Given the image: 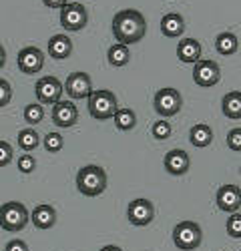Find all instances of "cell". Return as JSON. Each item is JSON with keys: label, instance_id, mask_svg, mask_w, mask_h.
Here are the masks:
<instances>
[{"label": "cell", "instance_id": "cell-29", "mask_svg": "<svg viewBox=\"0 0 241 251\" xmlns=\"http://www.w3.org/2000/svg\"><path fill=\"white\" fill-rule=\"evenodd\" d=\"M225 229H227V235L233 237V239H241V213H231L227 223H225Z\"/></svg>", "mask_w": 241, "mask_h": 251}, {"label": "cell", "instance_id": "cell-16", "mask_svg": "<svg viewBox=\"0 0 241 251\" xmlns=\"http://www.w3.org/2000/svg\"><path fill=\"white\" fill-rule=\"evenodd\" d=\"M30 221L34 223L36 229H43V231H47V229L54 227L56 223V209L48 203H40L32 209L30 213Z\"/></svg>", "mask_w": 241, "mask_h": 251}, {"label": "cell", "instance_id": "cell-22", "mask_svg": "<svg viewBox=\"0 0 241 251\" xmlns=\"http://www.w3.org/2000/svg\"><path fill=\"white\" fill-rule=\"evenodd\" d=\"M107 60H109V65L111 67H127L129 65V60H131V52H129V47L127 45H120V43H115L109 47L107 50Z\"/></svg>", "mask_w": 241, "mask_h": 251}, {"label": "cell", "instance_id": "cell-13", "mask_svg": "<svg viewBox=\"0 0 241 251\" xmlns=\"http://www.w3.org/2000/svg\"><path fill=\"white\" fill-rule=\"evenodd\" d=\"M52 121L56 127L69 129L78 121V109L74 107L72 100H58L52 104Z\"/></svg>", "mask_w": 241, "mask_h": 251}, {"label": "cell", "instance_id": "cell-7", "mask_svg": "<svg viewBox=\"0 0 241 251\" xmlns=\"http://www.w3.org/2000/svg\"><path fill=\"white\" fill-rule=\"evenodd\" d=\"M89 25V10L78 4V2H69L67 6L60 8V26L69 32H78Z\"/></svg>", "mask_w": 241, "mask_h": 251}, {"label": "cell", "instance_id": "cell-27", "mask_svg": "<svg viewBox=\"0 0 241 251\" xmlns=\"http://www.w3.org/2000/svg\"><path fill=\"white\" fill-rule=\"evenodd\" d=\"M45 119V109L40 102H32V104H26L24 107V121L30 123V125H38L40 121Z\"/></svg>", "mask_w": 241, "mask_h": 251}, {"label": "cell", "instance_id": "cell-25", "mask_svg": "<svg viewBox=\"0 0 241 251\" xmlns=\"http://www.w3.org/2000/svg\"><path fill=\"white\" fill-rule=\"evenodd\" d=\"M38 145H40V137H38V133L34 129H23L18 133V147L23 151L30 153V151H34L38 147Z\"/></svg>", "mask_w": 241, "mask_h": 251}, {"label": "cell", "instance_id": "cell-1", "mask_svg": "<svg viewBox=\"0 0 241 251\" xmlns=\"http://www.w3.org/2000/svg\"><path fill=\"white\" fill-rule=\"evenodd\" d=\"M145 32H147V23H145V16L139 10L127 8V10H120L115 14L113 34L117 38V43L127 45V47L137 45L145 38Z\"/></svg>", "mask_w": 241, "mask_h": 251}, {"label": "cell", "instance_id": "cell-6", "mask_svg": "<svg viewBox=\"0 0 241 251\" xmlns=\"http://www.w3.org/2000/svg\"><path fill=\"white\" fill-rule=\"evenodd\" d=\"M153 104H155V111L157 115H161L163 119H169V117H175L181 107H183V99H181V93L177 89H159L155 93V99H153Z\"/></svg>", "mask_w": 241, "mask_h": 251}, {"label": "cell", "instance_id": "cell-30", "mask_svg": "<svg viewBox=\"0 0 241 251\" xmlns=\"http://www.w3.org/2000/svg\"><path fill=\"white\" fill-rule=\"evenodd\" d=\"M16 165H18V171H20V173L30 175V173L36 169V159H34L32 155L26 153V155H20V157H18Z\"/></svg>", "mask_w": 241, "mask_h": 251}, {"label": "cell", "instance_id": "cell-33", "mask_svg": "<svg viewBox=\"0 0 241 251\" xmlns=\"http://www.w3.org/2000/svg\"><path fill=\"white\" fill-rule=\"evenodd\" d=\"M10 100H12V87H10V82L4 80V78H0V109L6 107Z\"/></svg>", "mask_w": 241, "mask_h": 251}, {"label": "cell", "instance_id": "cell-18", "mask_svg": "<svg viewBox=\"0 0 241 251\" xmlns=\"http://www.w3.org/2000/svg\"><path fill=\"white\" fill-rule=\"evenodd\" d=\"M177 58L185 65H195L201 60V43L195 38H185L177 45Z\"/></svg>", "mask_w": 241, "mask_h": 251}, {"label": "cell", "instance_id": "cell-17", "mask_svg": "<svg viewBox=\"0 0 241 251\" xmlns=\"http://www.w3.org/2000/svg\"><path fill=\"white\" fill-rule=\"evenodd\" d=\"M47 50L50 54V58L54 60H65L72 54V40L67 36V34H54L50 36L48 45H47Z\"/></svg>", "mask_w": 241, "mask_h": 251}, {"label": "cell", "instance_id": "cell-2", "mask_svg": "<svg viewBox=\"0 0 241 251\" xmlns=\"http://www.w3.org/2000/svg\"><path fill=\"white\" fill-rule=\"evenodd\" d=\"M107 173L98 165H87L76 173V189L87 197H98L107 189Z\"/></svg>", "mask_w": 241, "mask_h": 251}, {"label": "cell", "instance_id": "cell-24", "mask_svg": "<svg viewBox=\"0 0 241 251\" xmlns=\"http://www.w3.org/2000/svg\"><path fill=\"white\" fill-rule=\"evenodd\" d=\"M113 121H115V127L119 131H131L135 125H137V115L129 107H119L117 113H115V117H113Z\"/></svg>", "mask_w": 241, "mask_h": 251}, {"label": "cell", "instance_id": "cell-31", "mask_svg": "<svg viewBox=\"0 0 241 251\" xmlns=\"http://www.w3.org/2000/svg\"><path fill=\"white\" fill-rule=\"evenodd\" d=\"M12 155H14L12 145H10L8 141H2V139H0V169H2V167H6V165H10Z\"/></svg>", "mask_w": 241, "mask_h": 251}, {"label": "cell", "instance_id": "cell-35", "mask_svg": "<svg viewBox=\"0 0 241 251\" xmlns=\"http://www.w3.org/2000/svg\"><path fill=\"white\" fill-rule=\"evenodd\" d=\"M43 4L48 6V8H56V10H60L63 6H67L69 2H67V0H43Z\"/></svg>", "mask_w": 241, "mask_h": 251}, {"label": "cell", "instance_id": "cell-21", "mask_svg": "<svg viewBox=\"0 0 241 251\" xmlns=\"http://www.w3.org/2000/svg\"><path fill=\"white\" fill-rule=\"evenodd\" d=\"M221 111L227 119L239 121L241 119V91H231L221 99Z\"/></svg>", "mask_w": 241, "mask_h": 251}, {"label": "cell", "instance_id": "cell-26", "mask_svg": "<svg viewBox=\"0 0 241 251\" xmlns=\"http://www.w3.org/2000/svg\"><path fill=\"white\" fill-rule=\"evenodd\" d=\"M151 133H153V137H155L157 141H165V139L171 137L173 127H171V123H169L167 119H161V121H155V123H153Z\"/></svg>", "mask_w": 241, "mask_h": 251}, {"label": "cell", "instance_id": "cell-9", "mask_svg": "<svg viewBox=\"0 0 241 251\" xmlns=\"http://www.w3.org/2000/svg\"><path fill=\"white\" fill-rule=\"evenodd\" d=\"M65 93V85L60 82L56 76L48 75V76H40L34 85V95L40 100V104H54L60 100Z\"/></svg>", "mask_w": 241, "mask_h": 251}, {"label": "cell", "instance_id": "cell-14", "mask_svg": "<svg viewBox=\"0 0 241 251\" xmlns=\"http://www.w3.org/2000/svg\"><path fill=\"white\" fill-rule=\"evenodd\" d=\"M217 207L225 213H237V209L241 207V189L237 185H223L217 189L215 195Z\"/></svg>", "mask_w": 241, "mask_h": 251}, {"label": "cell", "instance_id": "cell-10", "mask_svg": "<svg viewBox=\"0 0 241 251\" xmlns=\"http://www.w3.org/2000/svg\"><path fill=\"white\" fill-rule=\"evenodd\" d=\"M127 219L135 227H145L155 219V205L149 199H133L127 207Z\"/></svg>", "mask_w": 241, "mask_h": 251}, {"label": "cell", "instance_id": "cell-38", "mask_svg": "<svg viewBox=\"0 0 241 251\" xmlns=\"http://www.w3.org/2000/svg\"><path fill=\"white\" fill-rule=\"evenodd\" d=\"M239 173H241V167H239Z\"/></svg>", "mask_w": 241, "mask_h": 251}, {"label": "cell", "instance_id": "cell-3", "mask_svg": "<svg viewBox=\"0 0 241 251\" xmlns=\"http://www.w3.org/2000/svg\"><path fill=\"white\" fill-rule=\"evenodd\" d=\"M30 213L20 201H8L0 205V227L8 233H18L28 225Z\"/></svg>", "mask_w": 241, "mask_h": 251}, {"label": "cell", "instance_id": "cell-32", "mask_svg": "<svg viewBox=\"0 0 241 251\" xmlns=\"http://www.w3.org/2000/svg\"><path fill=\"white\" fill-rule=\"evenodd\" d=\"M227 147L235 153H241V127L231 129L227 133Z\"/></svg>", "mask_w": 241, "mask_h": 251}, {"label": "cell", "instance_id": "cell-8", "mask_svg": "<svg viewBox=\"0 0 241 251\" xmlns=\"http://www.w3.org/2000/svg\"><path fill=\"white\" fill-rule=\"evenodd\" d=\"M193 80H195L197 87L211 89L221 80V67L215 60L201 58L193 65Z\"/></svg>", "mask_w": 241, "mask_h": 251}, {"label": "cell", "instance_id": "cell-15", "mask_svg": "<svg viewBox=\"0 0 241 251\" xmlns=\"http://www.w3.org/2000/svg\"><path fill=\"white\" fill-rule=\"evenodd\" d=\"M165 169L169 175H185L189 171V167H191V161H189V153L183 151V149H173L165 155Z\"/></svg>", "mask_w": 241, "mask_h": 251}, {"label": "cell", "instance_id": "cell-5", "mask_svg": "<svg viewBox=\"0 0 241 251\" xmlns=\"http://www.w3.org/2000/svg\"><path fill=\"white\" fill-rule=\"evenodd\" d=\"M119 109L117 104V97L115 93L103 89V91H93V95L89 97V115L96 121H107L113 119L115 113Z\"/></svg>", "mask_w": 241, "mask_h": 251}, {"label": "cell", "instance_id": "cell-11", "mask_svg": "<svg viewBox=\"0 0 241 251\" xmlns=\"http://www.w3.org/2000/svg\"><path fill=\"white\" fill-rule=\"evenodd\" d=\"M65 91L72 100H80V99H89L93 95V80L87 73H72L69 75L67 82H65Z\"/></svg>", "mask_w": 241, "mask_h": 251}, {"label": "cell", "instance_id": "cell-12", "mask_svg": "<svg viewBox=\"0 0 241 251\" xmlns=\"http://www.w3.org/2000/svg\"><path fill=\"white\" fill-rule=\"evenodd\" d=\"M18 69L24 75H36L45 67V54L36 47H24L18 52Z\"/></svg>", "mask_w": 241, "mask_h": 251}, {"label": "cell", "instance_id": "cell-28", "mask_svg": "<svg viewBox=\"0 0 241 251\" xmlns=\"http://www.w3.org/2000/svg\"><path fill=\"white\" fill-rule=\"evenodd\" d=\"M43 145H45V149L48 153H58V151H63V147H65V139L60 137L58 133H48L43 139Z\"/></svg>", "mask_w": 241, "mask_h": 251}, {"label": "cell", "instance_id": "cell-34", "mask_svg": "<svg viewBox=\"0 0 241 251\" xmlns=\"http://www.w3.org/2000/svg\"><path fill=\"white\" fill-rule=\"evenodd\" d=\"M4 251H28V245L23 239H10L4 247Z\"/></svg>", "mask_w": 241, "mask_h": 251}, {"label": "cell", "instance_id": "cell-19", "mask_svg": "<svg viewBox=\"0 0 241 251\" xmlns=\"http://www.w3.org/2000/svg\"><path fill=\"white\" fill-rule=\"evenodd\" d=\"M161 32L167 38H179L185 32V18L177 14V12H169L161 18Z\"/></svg>", "mask_w": 241, "mask_h": 251}, {"label": "cell", "instance_id": "cell-36", "mask_svg": "<svg viewBox=\"0 0 241 251\" xmlns=\"http://www.w3.org/2000/svg\"><path fill=\"white\" fill-rule=\"evenodd\" d=\"M4 62H6V50H4L2 45H0V69L4 67Z\"/></svg>", "mask_w": 241, "mask_h": 251}, {"label": "cell", "instance_id": "cell-4", "mask_svg": "<svg viewBox=\"0 0 241 251\" xmlns=\"http://www.w3.org/2000/svg\"><path fill=\"white\" fill-rule=\"evenodd\" d=\"M173 243L181 251H193L203 241V231L195 221H181L173 229Z\"/></svg>", "mask_w": 241, "mask_h": 251}, {"label": "cell", "instance_id": "cell-37", "mask_svg": "<svg viewBox=\"0 0 241 251\" xmlns=\"http://www.w3.org/2000/svg\"><path fill=\"white\" fill-rule=\"evenodd\" d=\"M100 251H123V249H120V247H117V245H105V247L100 249Z\"/></svg>", "mask_w": 241, "mask_h": 251}, {"label": "cell", "instance_id": "cell-23", "mask_svg": "<svg viewBox=\"0 0 241 251\" xmlns=\"http://www.w3.org/2000/svg\"><path fill=\"white\" fill-rule=\"evenodd\" d=\"M215 49H217L219 54L231 56V54H235L237 49H239V40H237V36H235L233 32H221V34H217V38H215Z\"/></svg>", "mask_w": 241, "mask_h": 251}, {"label": "cell", "instance_id": "cell-20", "mask_svg": "<svg viewBox=\"0 0 241 251\" xmlns=\"http://www.w3.org/2000/svg\"><path fill=\"white\" fill-rule=\"evenodd\" d=\"M189 141H191L193 147H197V149L209 147V145L213 143V131H211V127H209V125H205V123L193 125L191 131H189Z\"/></svg>", "mask_w": 241, "mask_h": 251}]
</instances>
